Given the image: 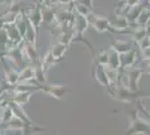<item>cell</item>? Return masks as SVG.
<instances>
[{"label":"cell","instance_id":"cell-1","mask_svg":"<svg viewBox=\"0 0 150 135\" xmlns=\"http://www.w3.org/2000/svg\"><path fill=\"white\" fill-rule=\"evenodd\" d=\"M88 26H90V24H88V20L85 16H82L80 14L75 13L74 23H73V27H72L74 31V41L84 42L91 50H93V47L90 45V43L84 39V33L88 29Z\"/></svg>","mask_w":150,"mask_h":135},{"label":"cell","instance_id":"cell-2","mask_svg":"<svg viewBox=\"0 0 150 135\" xmlns=\"http://www.w3.org/2000/svg\"><path fill=\"white\" fill-rule=\"evenodd\" d=\"M86 18H88V24L92 26L96 32L115 33V31H114L112 27H111V25H110V19H108L106 17H103V16H100V15L91 13Z\"/></svg>","mask_w":150,"mask_h":135},{"label":"cell","instance_id":"cell-3","mask_svg":"<svg viewBox=\"0 0 150 135\" xmlns=\"http://www.w3.org/2000/svg\"><path fill=\"white\" fill-rule=\"evenodd\" d=\"M40 91H43L45 95L50 97H53L58 100H63L65 96L69 92V88L65 84H42L40 86Z\"/></svg>","mask_w":150,"mask_h":135},{"label":"cell","instance_id":"cell-4","mask_svg":"<svg viewBox=\"0 0 150 135\" xmlns=\"http://www.w3.org/2000/svg\"><path fill=\"white\" fill-rule=\"evenodd\" d=\"M24 11H25L26 16L31 21V24L38 29L39 26L42 25V23H43V6H42L40 1L36 2L31 7L26 8Z\"/></svg>","mask_w":150,"mask_h":135},{"label":"cell","instance_id":"cell-5","mask_svg":"<svg viewBox=\"0 0 150 135\" xmlns=\"http://www.w3.org/2000/svg\"><path fill=\"white\" fill-rule=\"evenodd\" d=\"M1 63L4 65V77H5V82L9 86L13 87L15 84L19 81V72L15 68L10 66L8 61L4 56H0Z\"/></svg>","mask_w":150,"mask_h":135},{"label":"cell","instance_id":"cell-6","mask_svg":"<svg viewBox=\"0 0 150 135\" xmlns=\"http://www.w3.org/2000/svg\"><path fill=\"white\" fill-rule=\"evenodd\" d=\"M4 28L7 33V36L9 39V42H11L13 44H21L25 39L20 35L17 26L15 25V23H8V24H4Z\"/></svg>","mask_w":150,"mask_h":135},{"label":"cell","instance_id":"cell-7","mask_svg":"<svg viewBox=\"0 0 150 135\" xmlns=\"http://www.w3.org/2000/svg\"><path fill=\"white\" fill-rule=\"evenodd\" d=\"M137 61V52L134 50H129L125 53L120 54V71L127 70L134 65Z\"/></svg>","mask_w":150,"mask_h":135},{"label":"cell","instance_id":"cell-8","mask_svg":"<svg viewBox=\"0 0 150 135\" xmlns=\"http://www.w3.org/2000/svg\"><path fill=\"white\" fill-rule=\"evenodd\" d=\"M127 71V70H125ZM142 70L139 69V68H133L132 70L127 71V74H128V81H129V86H128V89H130L131 91H138V84L139 81L141 79L142 76Z\"/></svg>","mask_w":150,"mask_h":135},{"label":"cell","instance_id":"cell-9","mask_svg":"<svg viewBox=\"0 0 150 135\" xmlns=\"http://www.w3.org/2000/svg\"><path fill=\"white\" fill-rule=\"evenodd\" d=\"M110 25L115 31V33H125L127 29L131 27L129 20L125 15H117L114 19L110 20Z\"/></svg>","mask_w":150,"mask_h":135},{"label":"cell","instance_id":"cell-10","mask_svg":"<svg viewBox=\"0 0 150 135\" xmlns=\"http://www.w3.org/2000/svg\"><path fill=\"white\" fill-rule=\"evenodd\" d=\"M33 94H34V91H15L13 92V97H11L10 101L18 105L20 107H25V105L29 103Z\"/></svg>","mask_w":150,"mask_h":135},{"label":"cell","instance_id":"cell-11","mask_svg":"<svg viewBox=\"0 0 150 135\" xmlns=\"http://www.w3.org/2000/svg\"><path fill=\"white\" fill-rule=\"evenodd\" d=\"M36 81V65H25L19 72V81Z\"/></svg>","mask_w":150,"mask_h":135},{"label":"cell","instance_id":"cell-12","mask_svg":"<svg viewBox=\"0 0 150 135\" xmlns=\"http://www.w3.org/2000/svg\"><path fill=\"white\" fill-rule=\"evenodd\" d=\"M67 49H69V46L65 44H63L61 42H57L56 44H54L52 47L50 49V53H52V55H53V58L54 60L56 61V62H59V61H62L63 58H64V55H65V53L67 51Z\"/></svg>","mask_w":150,"mask_h":135},{"label":"cell","instance_id":"cell-13","mask_svg":"<svg viewBox=\"0 0 150 135\" xmlns=\"http://www.w3.org/2000/svg\"><path fill=\"white\" fill-rule=\"evenodd\" d=\"M110 49L113 51L118 52L119 54H122V53H125L129 50H131V44L128 43V42H125V41H121V39H115L111 44Z\"/></svg>","mask_w":150,"mask_h":135},{"label":"cell","instance_id":"cell-14","mask_svg":"<svg viewBox=\"0 0 150 135\" xmlns=\"http://www.w3.org/2000/svg\"><path fill=\"white\" fill-rule=\"evenodd\" d=\"M110 69L114 70H119L120 69V54L118 52L113 51L110 49L109 51V60H108V64L105 65Z\"/></svg>","mask_w":150,"mask_h":135},{"label":"cell","instance_id":"cell-15","mask_svg":"<svg viewBox=\"0 0 150 135\" xmlns=\"http://www.w3.org/2000/svg\"><path fill=\"white\" fill-rule=\"evenodd\" d=\"M149 19H150V9L144 7V9L141 10V13L139 14L137 20H136V24H137V26H144V27H146V25H147V23H148Z\"/></svg>","mask_w":150,"mask_h":135},{"label":"cell","instance_id":"cell-16","mask_svg":"<svg viewBox=\"0 0 150 135\" xmlns=\"http://www.w3.org/2000/svg\"><path fill=\"white\" fill-rule=\"evenodd\" d=\"M8 41H9V39H8V36H7L6 31H5L4 27H1V28H0V53H2V52L5 51Z\"/></svg>","mask_w":150,"mask_h":135},{"label":"cell","instance_id":"cell-17","mask_svg":"<svg viewBox=\"0 0 150 135\" xmlns=\"http://www.w3.org/2000/svg\"><path fill=\"white\" fill-rule=\"evenodd\" d=\"M96 63L102 65H106L108 64V60H109V51H103L101 52L100 54L98 55V58L94 59Z\"/></svg>","mask_w":150,"mask_h":135},{"label":"cell","instance_id":"cell-18","mask_svg":"<svg viewBox=\"0 0 150 135\" xmlns=\"http://www.w3.org/2000/svg\"><path fill=\"white\" fill-rule=\"evenodd\" d=\"M137 44H138V46H139V49L142 50V49H144V47H147V46L150 45V37L148 35H146L144 37H142V39L138 42Z\"/></svg>","mask_w":150,"mask_h":135},{"label":"cell","instance_id":"cell-19","mask_svg":"<svg viewBox=\"0 0 150 135\" xmlns=\"http://www.w3.org/2000/svg\"><path fill=\"white\" fill-rule=\"evenodd\" d=\"M141 53H142V56L146 61H150V45L149 46H147V47H144L141 50Z\"/></svg>","mask_w":150,"mask_h":135},{"label":"cell","instance_id":"cell-20","mask_svg":"<svg viewBox=\"0 0 150 135\" xmlns=\"http://www.w3.org/2000/svg\"><path fill=\"white\" fill-rule=\"evenodd\" d=\"M76 2H80L84 6L88 7L90 9H93V0H75Z\"/></svg>","mask_w":150,"mask_h":135},{"label":"cell","instance_id":"cell-21","mask_svg":"<svg viewBox=\"0 0 150 135\" xmlns=\"http://www.w3.org/2000/svg\"><path fill=\"white\" fill-rule=\"evenodd\" d=\"M75 0H56L55 1V5L58 4V5H67V4H72L74 2Z\"/></svg>","mask_w":150,"mask_h":135},{"label":"cell","instance_id":"cell-22","mask_svg":"<svg viewBox=\"0 0 150 135\" xmlns=\"http://www.w3.org/2000/svg\"><path fill=\"white\" fill-rule=\"evenodd\" d=\"M4 96H5V95H1V94H0V109H1V107H2L4 105H6V103H7V100H5Z\"/></svg>","mask_w":150,"mask_h":135},{"label":"cell","instance_id":"cell-23","mask_svg":"<svg viewBox=\"0 0 150 135\" xmlns=\"http://www.w3.org/2000/svg\"><path fill=\"white\" fill-rule=\"evenodd\" d=\"M146 69L144 70H142V72H146V73H148V74H150V62L148 63V64L144 66Z\"/></svg>","mask_w":150,"mask_h":135},{"label":"cell","instance_id":"cell-24","mask_svg":"<svg viewBox=\"0 0 150 135\" xmlns=\"http://www.w3.org/2000/svg\"><path fill=\"white\" fill-rule=\"evenodd\" d=\"M146 27H147V28H150V19L148 20V23H147V25H146Z\"/></svg>","mask_w":150,"mask_h":135},{"label":"cell","instance_id":"cell-25","mask_svg":"<svg viewBox=\"0 0 150 135\" xmlns=\"http://www.w3.org/2000/svg\"><path fill=\"white\" fill-rule=\"evenodd\" d=\"M0 127H1V116H0Z\"/></svg>","mask_w":150,"mask_h":135},{"label":"cell","instance_id":"cell-26","mask_svg":"<svg viewBox=\"0 0 150 135\" xmlns=\"http://www.w3.org/2000/svg\"><path fill=\"white\" fill-rule=\"evenodd\" d=\"M149 1H150V0H149Z\"/></svg>","mask_w":150,"mask_h":135}]
</instances>
